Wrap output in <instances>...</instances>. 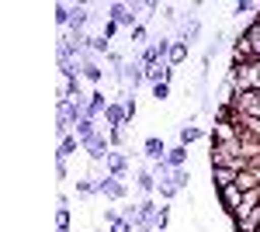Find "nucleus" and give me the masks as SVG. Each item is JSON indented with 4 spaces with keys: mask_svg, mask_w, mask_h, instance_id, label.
<instances>
[{
    "mask_svg": "<svg viewBox=\"0 0 260 232\" xmlns=\"http://www.w3.org/2000/svg\"><path fill=\"white\" fill-rule=\"evenodd\" d=\"M229 87H233V94L260 90V59L243 62V66H233V70H229Z\"/></svg>",
    "mask_w": 260,
    "mask_h": 232,
    "instance_id": "obj_1",
    "label": "nucleus"
},
{
    "mask_svg": "<svg viewBox=\"0 0 260 232\" xmlns=\"http://www.w3.org/2000/svg\"><path fill=\"white\" fill-rule=\"evenodd\" d=\"M90 180H94V191H98V197H104V201H121V197L128 194L125 180H118V177H111V174L90 177Z\"/></svg>",
    "mask_w": 260,
    "mask_h": 232,
    "instance_id": "obj_2",
    "label": "nucleus"
},
{
    "mask_svg": "<svg viewBox=\"0 0 260 232\" xmlns=\"http://www.w3.org/2000/svg\"><path fill=\"white\" fill-rule=\"evenodd\" d=\"M104 18H111L118 28H139V11H136V4H125V0L108 4V14H104Z\"/></svg>",
    "mask_w": 260,
    "mask_h": 232,
    "instance_id": "obj_3",
    "label": "nucleus"
},
{
    "mask_svg": "<svg viewBox=\"0 0 260 232\" xmlns=\"http://www.w3.org/2000/svg\"><path fill=\"white\" fill-rule=\"evenodd\" d=\"M156 212L160 205L153 197H142L139 201V218H136V232H156Z\"/></svg>",
    "mask_w": 260,
    "mask_h": 232,
    "instance_id": "obj_4",
    "label": "nucleus"
},
{
    "mask_svg": "<svg viewBox=\"0 0 260 232\" xmlns=\"http://www.w3.org/2000/svg\"><path fill=\"white\" fill-rule=\"evenodd\" d=\"M233 108L246 118H260V90H246V94H233Z\"/></svg>",
    "mask_w": 260,
    "mask_h": 232,
    "instance_id": "obj_5",
    "label": "nucleus"
},
{
    "mask_svg": "<svg viewBox=\"0 0 260 232\" xmlns=\"http://www.w3.org/2000/svg\"><path fill=\"white\" fill-rule=\"evenodd\" d=\"M125 125H128L125 104H121V101H111V104H108V111H104V118H101V128H104V132H111V128H125Z\"/></svg>",
    "mask_w": 260,
    "mask_h": 232,
    "instance_id": "obj_6",
    "label": "nucleus"
},
{
    "mask_svg": "<svg viewBox=\"0 0 260 232\" xmlns=\"http://www.w3.org/2000/svg\"><path fill=\"white\" fill-rule=\"evenodd\" d=\"M104 174H111V177H118V180H125V177H128V156L118 153V149H111V156L104 159Z\"/></svg>",
    "mask_w": 260,
    "mask_h": 232,
    "instance_id": "obj_7",
    "label": "nucleus"
},
{
    "mask_svg": "<svg viewBox=\"0 0 260 232\" xmlns=\"http://www.w3.org/2000/svg\"><path fill=\"white\" fill-rule=\"evenodd\" d=\"M257 52H253V45L246 42V35L240 31V39L233 42V66H243V62H253Z\"/></svg>",
    "mask_w": 260,
    "mask_h": 232,
    "instance_id": "obj_8",
    "label": "nucleus"
},
{
    "mask_svg": "<svg viewBox=\"0 0 260 232\" xmlns=\"http://www.w3.org/2000/svg\"><path fill=\"white\" fill-rule=\"evenodd\" d=\"M219 194V205H222V212H236V208H240V201H243V191L240 187H236V184H233V187H222V191H215Z\"/></svg>",
    "mask_w": 260,
    "mask_h": 232,
    "instance_id": "obj_9",
    "label": "nucleus"
},
{
    "mask_svg": "<svg viewBox=\"0 0 260 232\" xmlns=\"http://www.w3.org/2000/svg\"><path fill=\"white\" fill-rule=\"evenodd\" d=\"M136 187H139L146 197H156V187H160V180H156V174H153V170L139 167V174H136Z\"/></svg>",
    "mask_w": 260,
    "mask_h": 232,
    "instance_id": "obj_10",
    "label": "nucleus"
},
{
    "mask_svg": "<svg viewBox=\"0 0 260 232\" xmlns=\"http://www.w3.org/2000/svg\"><path fill=\"white\" fill-rule=\"evenodd\" d=\"M142 153H146V159L149 163H160V159H167V146H163V139H156V136H149L146 142H142Z\"/></svg>",
    "mask_w": 260,
    "mask_h": 232,
    "instance_id": "obj_11",
    "label": "nucleus"
},
{
    "mask_svg": "<svg viewBox=\"0 0 260 232\" xmlns=\"http://www.w3.org/2000/svg\"><path fill=\"white\" fill-rule=\"evenodd\" d=\"M236 177H240V170H233V167H212V184H215V191L233 187V184H236Z\"/></svg>",
    "mask_w": 260,
    "mask_h": 232,
    "instance_id": "obj_12",
    "label": "nucleus"
},
{
    "mask_svg": "<svg viewBox=\"0 0 260 232\" xmlns=\"http://www.w3.org/2000/svg\"><path fill=\"white\" fill-rule=\"evenodd\" d=\"M83 146H80V139L77 136H66V139H59V146H56V163H66L73 153H80Z\"/></svg>",
    "mask_w": 260,
    "mask_h": 232,
    "instance_id": "obj_13",
    "label": "nucleus"
},
{
    "mask_svg": "<svg viewBox=\"0 0 260 232\" xmlns=\"http://www.w3.org/2000/svg\"><path fill=\"white\" fill-rule=\"evenodd\" d=\"M198 35H201V21L194 18V14H191V18L184 21V28H180V39H177V42H184V45L191 49V45L198 42Z\"/></svg>",
    "mask_w": 260,
    "mask_h": 232,
    "instance_id": "obj_14",
    "label": "nucleus"
},
{
    "mask_svg": "<svg viewBox=\"0 0 260 232\" xmlns=\"http://www.w3.org/2000/svg\"><path fill=\"white\" fill-rule=\"evenodd\" d=\"M187 52H191V49H187L184 42H170V56H167V66H174V70H177L180 62L187 59Z\"/></svg>",
    "mask_w": 260,
    "mask_h": 232,
    "instance_id": "obj_15",
    "label": "nucleus"
},
{
    "mask_svg": "<svg viewBox=\"0 0 260 232\" xmlns=\"http://www.w3.org/2000/svg\"><path fill=\"white\" fill-rule=\"evenodd\" d=\"M198 139H205V128H198V125H180V146H191Z\"/></svg>",
    "mask_w": 260,
    "mask_h": 232,
    "instance_id": "obj_16",
    "label": "nucleus"
},
{
    "mask_svg": "<svg viewBox=\"0 0 260 232\" xmlns=\"http://www.w3.org/2000/svg\"><path fill=\"white\" fill-rule=\"evenodd\" d=\"M167 163H170L174 170H177V167H187V146H180V142H177V146L167 153Z\"/></svg>",
    "mask_w": 260,
    "mask_h": 232,
    "instance_id": "obj_17",
    "label": "nucleus"
},
{
    "mask_svg": "<svg viewBox=\"0 0 260 232\" xmlns=\"http://www.w3.org/2000/svg\"><path fill=\"white\" fill-rule=\"evenodd\" d=\"M70 21H73V4H56V24L66 31V28H70Z\"/></svg>",
    "mask_w": 260,
    "mask_h": 232,
    "instance_id": "obj_18",
    "label": "nucleus"
},
{
    "mask_svg": "<svg viewBox=\"0 0 260 232\" xmlns=\"http://www.w3.org/2000/svg\"><path fill=\"white\" fill-rule=\"evenodd\" d=\"M243 35H246V42L253 45V52H257V59H260V21H250Z\"/></svg>",
    "mask_w": 260,
    "mask_h": 232,
    "instance_id": "obj_19",
    "label": "nucleus"
},
{
    "mask_svg": "<svg viewBox=\"0 0 260 232\" xmlns=\"http://www.w3.org/2000/svg\"><path fill=\"white\" fill-rule=\"evenodd\" d=\"M156 194H160L163 201H174V197H177V184H174V180H170V177H167V180H160V187H156Z\"/></svg>",
    "mask_w": 260,
    "mask_h": 232,
    "instance_id": "obj_20",
    "label": "nucleus"
},
{
    "mask_svg": "<svg viewBox=\"0 0 260 232\" xmlns=\"http://www.w3.org/2000/svg\"><path fill=\"white\" fill-rule=\"evenodd\" d=\"M170 180H174V184H177V191H187V180H191V170H187V167H177V170H174V177H170Z\"/></svg>",
    "mask_w": 260,
    "mask_h": 232,
    "instance_id": "obj_21",
    "label": "nucleus"
},
{
    "mask_svg": "<svg viewBox=\"0 0 260 232\" xmlns=\"http://www.w3.org/2000/svg\"><path fill=\"white\" fill-rule=\"evenodd\" d=\"M125 136H128V128H111V132H108L111 149H121V146H125Z\"/></svg>",
    "mask_w": 260,
    "mask_h": 232,
    "instance_id": "obj_22",
    "label": "nucleus"
},
{
    "mask_svg": "<svg viewBox=\"0 0 260 232\" xmlns=\"http://www.w3.org/2000/svg\"><path fill=\"white\" fill-rule=\"evenodd\" d=\"M77 194H80V197H98V191H94V180H90V177L77 180Z\"/></svg>",
    "mask_w": 260,
    "mask_h": 232,
    "instance_id": "obj_23",
    "label": "nucleus"
},
{
    "mask_svg": "<svg viewBox=\"0 0 260 232\" xmlns=\"http://www.w3.org/2000/svg\"><path fill=\"white\" fill-rule=\"evenodd\" d=\"M170 225V205H160V212H156V232H167Z\"/></svg>",
    "mask_w": 260,
    "mask_h": 232,
    "instance_id": "obj_24",
    "label": "nucleus"
},
{
    "mask_svg": "<svg viewBox=\"0 0 260 232\" xmlns=\"http://www.w3.org/2000/svg\"><path fill=\"white\" fill-rule=\"evenodd\" d=\"M125 115H128V125H132V118H136V111H139V104H136V94H125Z\"/></svg>",
    "mask_w": 260,
    "mask_h": 232,
    "instance_id": "obj_25",
    "label": "nucleus"
},
{
    "mask_svg": "<svg viewBox=\"0 0 260 232\" xmlns=\"http://www.w3.org/2000/svg\"><path fill=\"white\" fill-rule=\"evenodd\" d=\"M167 97H170V83H156V87H153V101L160 104V101H167Z\"/></svg>",
    "mask_w": 260,
    "mask_h": 232,
    "instance_id": "obj_26",
    "label": "nucleus"
},
{
    "mask_svg": "<svg viewBox=\"0 0 260 232\" xmlns=\"http://www.w3.org/2000/svg\"><path fill=\"white\" fill-rule=\"evenodd\" d=\"M56 229H70V208H56Z\"/></svg>",
    "mask_w": 260,
    "mask_h": 232,
    "instance_id": "obj_27",
    "label": "nucleus"
},
{
    "mask_svg": "<svg viewBox=\"0 0 260 232\" xmlns=\"http://www.w3.org/2000/svg\"><path fill=\"white\" fill-rule=\"evenodd\" d=\"M101 35H104V39L111 42V39H115V35H118V24H115V21H111V18H104V28H101Z\"/></svg>",
    "mask_w": 260,
    "mask_h": 232,
    "instance_id": "obj_28",
    "label": "nucleus"
},
{
    "mask_svg": "<svg viewBox=\"0 0 260 232\" xmlns=\"http://www.w3.org/2000/svg\"><path fill=\"white\" fill-rule=\"evenodd\" d=\"M146 39H149L146 24H139V28H132V42H136V45H146Z\"/></svg>",
    "mask_w": 260,
    "mask_h": 232,
    "instance_id": "obj_29",
    "label": "nucleus"
},
{
    "mask_svg": "<svg viewBox=\"0 0 260 232\" xmlns=\"http://www.w3.org/2000/svg\"><path fill=\"white\" fill-rule=\"evenodd\" d=\"M253 7H257L253 0H236V4H233V11H236V14H246V11H253ZM257 11H260V7H257Z\"/></svg>",
    "mask_w": 260,
    "mask_h": 232,
    "instance_id": "obj_30",
    "label": "nucleus"
},
{
    "mask_svg": "<svg viewBox=\"0 0 260 232\" xmlns=\"http://www.w3.org/2000/svg\"><path fill=\"white\" fill-rule=\"evenodd\" d=\"M56 177L66 180V177H70V167H66V163H56Z\"/></svg>",
    "mask_w": 260,
    "mask_h": 232,
    "instance_id": "obj_31",
    "label": "nucleus"
},
{
    "mask_svg": "<svg viewBox=\"0 0 260 232\" xmlns=\"http://www.w3.org/2000/svg\"><path fill=\"white\" fill-rule=\"evenodd\" d=\"M253 232H260V218H257V225H253Z\"/></svg>",
    "mask_w": 260,
    "mask_h": 232,
    "instance_id": "obj_32",
    "label": "nucleus"
},
{
    "mask_svg": "<svg viewBox=\"0 0 260 232\" xmlns=\"http://www.w3.org/2000/svg\"><path fill=\"white\" fill-rule=\"evenodd\" d=\"M94 232H98V229H94Z\"/></svg>",
    "mask_w": 260,
    "mask_h": 232,
    "instance_id": "obj_33",
    "label": "nucleus"
}]
</instances>
